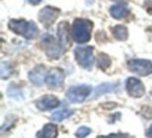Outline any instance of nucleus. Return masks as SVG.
Wrapping results in <instances>:
<instances>
[{"instance_id": "f257e3e1", "label": "nucleus", "mask_w": 152, "mask_h": 138, "mask_svg": "<svg viewBox=\"0 0 152 138\" xmlns=\"http://www.w3.org/2000/svg\"><path fill=\"white\" fill-rule=\"evenodd\" d=\"M9 28L15 33L22 36L27 40L34 38L39 33L36 23H34L32 21H26V20H11L9 22Z\"/></svg>"}, {"instance_id": "f03ea898", "label": "nucleus", "mask_w": 152, "mask_h": 138, "mask_svg": "<svg viewBox=\"0 0 152 138\" xmlns=\"http://www.w3.org/2000/svg\"><path fill=\"white\" fill-rule=\"evenodd\" d=\"M93 24L87 19H76L72 25V36L78 44H86L91 38Z\"/></svg>"}, {"instance_id": "7ed1b4c3", "label": "nucleus", "mask_w": 152, "mask_h": 138, "mask_svg": "<svg viewBox=\"0 0 152 138\" xmlns=\"http://www.w3.org/2000/svg\"><path fill=\"white\" fill-rule=\"evenodd\" d=\"M41 41L47 56L50 58H58L61 56L65 48L61 46L58 40L54 38V36L49 33H44L41 38Z\"/></svg>"}, {"instance_id": "20e7f679", "label": "nucleus", "mask_w": 152, "mask_h": 138, "mask_svg": "<svg viewBox=\"0 0 152 138\" xmlns=\"http://www.w3.org/2000/svg\"><path fill=\"white\" fill-rule=\"evenodd\" d=\"M74 56L76 61L81 68L86 70H91L94 62V55L93 48L89 46L85 47H77L74 50Z\"/></svg>"}, {"instance_id": "39448f33", "label": "nucleus", "mask_w": 152, "mask_h": 138, "mask_svg": "<svg viewBox=\"0 0 152 138\" xmlns=\"http://www.w3.org/2000/svg\"><path fill=\"white\" fill-rule=\"evenodd\" d=\"M92 92V86L88 84L71 86L66 92L68 100L72 103H83Z\"/></svg>"}, {"instance_id": "423d86ee", "label": "nucleus", "mask_w": 152, "mask_h": 138, "mask_svg": "<svg viewBox=\"0 0 152 138\" xmlns=\"http://www.w3.org/2000/svg\"><path fill=\"white\" fill-rule=\"evenodd\" d=\"M128 69L140 76L152 74V62L147 59H131L128 61Z\"/></svg>"}, {"instance_id": "0eeeda50", "label": "nucleus", "mask_w": 152, "mask_h": 138, "mask_svg": "<svg viewBox=\"0 0 152 138\" xmlns=\"http://www.w3.org/2000/svg\"><path fill=\"white\" fill-rule=\"evenodd\" d=\"M59 16V9L52 7H45L39 14V20L45 26H51Z\"/></svg>"}, {"instance_id": "6e6552de", "label": "nucleus", "mask_w": 152, "mask_h": 138, "mask_svg": "<svg viewBox=\"0 0 152 138\" xmlns=\"http://www.w3.org/2000/svg\"><path fill=\"white\" fill-rule=\"evenodd\" d=\"M126 90L129 96L133 97V98H141L145 94L144 84L137 78L129 77L126 80Z\"/></svg>"}, {"instance_id": "1a4fd4ad", "label": "nucleus", "mask_w": 152, "mask_h": 138, "mask_svg": "<svg viewBox=\"0 0 152 138\" xmlns=\"http://www.w3.org/2000/svg\"><path fill=\"white\" fill-rule=\"evenodd\" d=\"M65 81V73L61 69H52L48 72L46 77V83L49 87H61Z\"/></svg>"}, {"instance_id": "9d476101", "label": "nucleus", "mask_w": 152, "mask_h": 138, "mask_svg": "<svg viewBox=\"0 0 152 138\" xmlns=\"http://www.w3.org/2000/svg\"><path fill=\"white\" fill-rule=\"evenodd\" d=\"M47 74L48 73H47L44 65H37L36 68H34L29 72L28 78H29V81L32 84H34L37 86H41L46 82Z\"/></svg>"}, {"instance_id": "9b49d317", "label": "nucleus", "mask_w": 152, "mask_h": 138, "mask_svg": "<svg viewBox=\"0 0 152 138\" xmlns=\"http://www.w3.org/2000/svg\"><path fill=\"white\" fill-rule=\"evenodd\" d=\"M39 110L47 111L59 106V100L54 96H44L36 102Z\"/></svg>"}, {"instance_id": "f8f14e48", "label": "nucleus", "mask_w": 152, "mask_h": 138, "mask_svg": "<svg viewBox=\"0 0 152 138\" xmlns=\"http://www.w3.org/2000/svg\"><path fill=\"white\" fill-rule=\"evenodd\" d=\"M57 36H58V41L64 48H67L70 44L69 41V25L67 22H61L58 24L57 28Z\"/></svg>"}, {"instance_id": "ddd939ff", "label": "nucleus", "mask_w": 152, "mask_h": 138, "mask_svg": "<svg viewBox=\"0 0 152 138\" xmlns=\"http://www.w3.org/2000/svg\"><path fill=\"white\" fill-rule=\"evenodd\" d=\"M58 131L57 127L53 123H47L42 130L38 133L37 138H56Z\"/></svg>"}, {"instance_id": "4468645a", "label": "nucleus", "mask_w": 152, "mask_h": 138, "mask_svg": "<svg viewBox=\"0 0 152 138\" xmlns=\"http://www.w3.org/2000/svg\"><path fill=\"white\" fill-rule=\"evenodd\" d=\"M110 13L115 19H122V18H124L128 14V9L125 7V4L118 3V4H115L110 7Z\"/></svg>"}, {"instance_id": "2eb2a0df", "label": "nucleus", "mask_w": 152, "mask_h": 138, "mask_svg": "<svg viewBox=\"0 0 152 138\" xmlns=\"http://www.w3.org/2000/svg\"><path fill=\"white\" fill-rule=\"evenodd\" d=\"M114 36L119 41H125L128 36V31H127V28L125 26L122 25H117L113 28L112 30Z\"/></svg>"}, {"instance_id": "dca6fc26", "label": "nucleus", "mask_w": 152, "mask_h": 138, "mask_svg": "<svg viewBox=\"0 0 152 138\" xmlns=\"http://www.w3.org/2000/svg\"><path fill=\"white\" fill-rule=\"evenodd\" d=\"M73 114V111L70 109H61V110L55 111L52 115H51V119L54 121H61L64 119L68 118Z\"/></svg>"}, {"instance_id": "f3484780", "label": "nucleus", "mask_w": 152, "mask_h": 138, "mask_svg": "<svg viewBox=\"0 0 152 138\" xmlns=\"http://www.w3.org/2000/svg\"><path fill=\"white\" fill-rule=\"evenodd\" d=\"M13 73V69L12 65L7 61H2L0 65V77L2 79H7Z\"/></svg>"}, {"instance_id": "a211bd4d", "label": "nucleus", "mask_w": 152, "mask_h": 138, "mask_svg": "<svg viewBox=\"0 0 152 138\" xmlns=\"http://www.w3.org/2000/svg\"><path fill=\"white\" fill-rule=\"evenodd\" d=\"M97 65L102 70L107 69L110 65V59L107 55L105 54H100L97 58Z\"/></svg>"}, {"instance_id": "6ab92c4d", "label": "nucleus", "mask_w": 152, "mask_h": 138, "mask_svg": "<svg viewBox=\"0 0 152 138\" xmlns=\"http://www.w3.org/2000/svg\"><path fill=\"white\" fill-rule=\"evenodd\" d=\"M113 88H114V86H113V84H110V83L101 84V85H99L95 89V92H94V94H95V96H94V98H96V97H98V96H101V94H103L104 92H112Z\"/></svg>"}, {"instance_id": "aec40b11", "label": "nucleus", "mask_w": 152, "mask_h": 138, "mask_svg": "<svg viewBox=\"0 0 152 138\" xmlns=\"http://www.w3.org/2000/svg\"><path fill=\"white\" fill-rule=\"evenodd\" d=\"M91 133V129L88 127H80L75 133V136L77 138H86Z\"/></svg>"}, {"instance_id": "412c9836", "label": "nucleus", "mask_w": 152, "mask_h": 138, "mask_svg": "<svg viewBox=\"0 0 152 138\" xmlns=\"http://www.w3.org/2000/svg\"><path fill=\"white\" fill-rule=\"evenodd\" d=\"M98 138H124L122 134H110L108 136H99Z\"/></svg>"}, {"instance_id": "4be33fe9", "label": "nucleus", "mask_w": 152, "mask_h": 138, "mask_svg": "<svg viewBox=\"0 0 152 138\" xmlns=\"http://www.w3.org/2000/svg\"><path fill=\"white\" fill-rule=\"evenodd\" d=\"M28 1H29V2L31 3V4L37 5V4H39V3H40L41 1H42V0H28Z\"/></svg>"}, {"instance_id": "5701e85b", "label": "nucleus", "mask_w": 152, "mask_h": 138, "mask_svg": "<svg viewBox=\"0 0 152 138\" xmlns=\"http://www.w3.org/2000/svg\"><path fill=\"white\" fill-rule=\"evenodd\" d=\"M112 1H114V2H117V3H120V4H123V3L127 2L128 0H112Z\"/></svg>"}, {"instance_id": "b1692460", "label": "nucleus", "mask_w": 152, "mask_h": 138, "mask_svg": "<svg viewBox=\"0 0 152 138\" xmlns=\"http://www.w3.org/2000/svg\"><path fill=\"white\" fill-rule=\"evenodd\" d=\"M148 137L152 138V123H151V126H150V128H149V131H148Z\"/></svg>"}]
</instances>
